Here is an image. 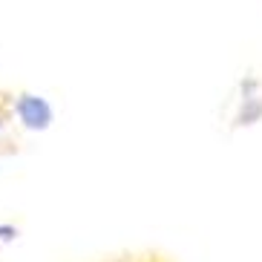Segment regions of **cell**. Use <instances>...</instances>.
Wrapping results in <instances>:
<instances>
[{
	"label": "cell",
	"instance_id": "cell-1",
	"mask_svg": "<svg viewBox=\"0 0 262 262\" xmlns=\"http://www.w3.org/2000/svg\"><path fill=\"white\" fill-rule=\"evenodd\" d=\"M15 116L17 121L24 124L26 130H35V133H43L52 127L55 121V110L43 95H35V93H20L15 98Z\"/></svg>",
	"mask_w": 262,
	"mask_h": 262
},
{
	"label": "cell",
	"instance_id": "cell-4",
	"mask_svg": "<svg viewBox=\"0 0 262 262\" xmlns=\"http://www.w3.org/2000/svg\"><path fill=\"white\" fill-rule=\"evenodd\" d=\"M153 262H156V259H153Z\"/></svg>",
	"mask_w": 262,
	"mask_h": 262
},
{
	"label": "cell",
	"instance_id": "cell-2",
	"mask_svg": "<svg viewBox=\"0 0 262 262\" xmlns=\"http://www.w3.org/2000/svg\"><path fill=\"white\" fill-rule=\"evenodd\" d=\"M15 113V98H3L0 95V133H3V124H6V118Z\"/></svg>",
	"mask_w": 262,
	"mask_h": 262
},
{
	"label": "cell",
	"instance_id": "cell-3",
	"mask_svg": "<svg viewBox=\"0 0 262 262\" xmlns=\"http://www.w3.org/2000/svg\"><path fill=\"white\" fill-rule=\"evenodd\" d=\"M15 239H17L15 225H0V242H15Z\"/></svg>",
	"mask_w": 262,
	"mask_h": 262
}]
</instances>
